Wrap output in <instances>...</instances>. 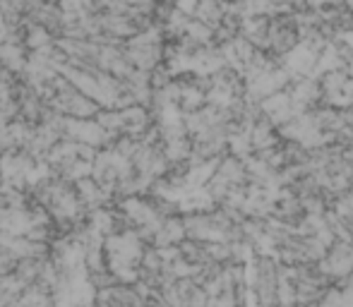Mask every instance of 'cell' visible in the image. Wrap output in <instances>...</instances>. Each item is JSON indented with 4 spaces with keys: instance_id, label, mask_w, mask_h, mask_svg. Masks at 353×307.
I'll return each instance as SVG.
<instances>
[{
    "instance_id": "obj_2",
    "label": "cell",
    "mask_w": 353,
    "mask_h": 307,
    "mask_svg": "<svg viewBox=\"0 0 353 307\" xmlns=\"http://www.w3.org/2000/svg\"><path fill=\"white\" fill-rule=\"evenodd\" d=\"M185 235V224H183V214L168 216V219L159 221L157 229V247H178V242Z\"/></svg>"
},
{
    "instance_id": "obj_6",
    "label": "cell",
    "mask_w": 353,
    "mask_h": 307,
    "mask_svg": "<svg viewBox=\"0 0 353 307\" xmlns=\"http://www.w3.org/2000/svg\"><path fill=\"white\" fill-rule=\"evenodd\" d=\"M0 173H3V154H0Z\"/></svg>"
},
{
    "instance_id": "obj_5",
    "label": "cell",
    "mask_w": 353,
    "mask_h": 307,
    "mask_svg": "<svg viewBox=\"0 0 353 307\" xmlns=\"http://www.w3.org/2000/svg\"><path fill=\"white\" fill-rule=\"evenodd\" d=\"M94 120H97L108 135H125V120H123L121 108L101 106L97 116H94Z\"/></svg>"
},
{
    "instance_id": "obj_1",
    "label": "cell",
    "mask_w": 353,
    "mask_h": 307,
    "mask_svg": "<svg viewBox=\"0 0 353 307\" xmlns=\"http://www.w3.org/2000/svg\"><path fill=\"white\" fill-rule=\"evenodd\" d=\"M270 14H248L243 19L241 27V36L248 39L255 48H265L267 46V36H270Z\"/></svg>"
},
{
    "instance_id": "obj_4",
    "label": "cell",
    "mask_w": 353,
    "mask_h": 307,
    "mask_svg": "<svg viewBox=\"0 0 353 307\" xmlns=\"http://www.w3.org/2000/svg\"><path fill=\"white\" fill-rule=\"evenodd\" d=\"M223 14H226V8H223L221 0H197V8H195V14L192 17L205 22L207 27L216 29L221 24Z\"/></svg>"
},
{
    "instance_id": "obj_7",
    "label": "cell",
    "mask_w": 353,
    "mask_h": 307,
    "mask_svg": "<svg viewBox=\"0 0 353 307\" xmlns=\"http://www.w3.org/2000/svg\"><path fill=\"white\" fill-rule=\"evenodd\" d=\"M29 3H43V0H29Z\"/></svg>"
},
{
    "instance_id": "obj_3",
    "label": "cell",
    "mask_w": 353,
    "mask_h": 307,
    "mask_svg": "<svg viewBox=\"0 0 353 307\" xmlns=\"http://www.w3.org/2000/svg\"><path fill=\"white\" fill-rule=\"evenodd\" d=\"M29 63V51L22 43H0V65L8 67L12 75H24Z\"/></svg>"
}]
</instances>
